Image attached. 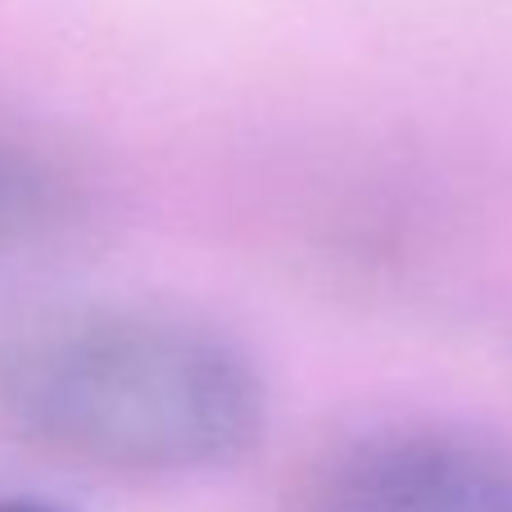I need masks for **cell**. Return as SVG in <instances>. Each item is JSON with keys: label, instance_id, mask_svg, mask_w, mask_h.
<instances>
[{"label": "cell", "instance_id": "cell-1", "mask_svg": "<svg viewBox=\"0 0 512 512\" xmlns=\"http://www.w3.org/2000/svg\"><path fill=\"white\" fill-rule=\"evenodd\" d=\"M0 408L19 431L114 472H218L263 440L268 390L232 336L173 313L100 309L0 349Z\"/></svg>", "mask_w": 512, "mask_h": 512}, {"label": "cell", "instance_id": "cell-2", "mask_svg": "<svg viewBox=\"0 0 512 512\" xmlns=\"http://www.w3.org/2000/svg\"><path fill=\"white\" fill-rule=\"evenodd\" d=\"M304 512H512V449L458 426L354 435L309 472Z\"/></svg>", "mask_w": 512, "mask_h": 512}, {"label": "cell", "instance_id": "cell-3", "mask_svg": "<svg viewBox=\"0 0 512 512\" xmlns=\"http://www.w3.org/2000/svg\"><path fill=\"white\" fill-rule=\"evenodd\" d=\"M46 191H50V182L37 168H28L23 159H0V232L32 223L28 213H32V204L46 209Z\"/></svg>", "mask_w": 512, "mask_h": 512}, {"label": "cell", "instance_id": "cell-4", "mask_svg": "<svg viewBox=\"0 0 512 512\" xmlns=\"http://www.w3.org/2000/svg\"><path fill=\"white\" fill-rule=\"evenodd\" d=\"M0 512H73V508L50 499H32V494H0Z\"/></svg>", "mask_w": 512, "mask_h": 512}]
</instances>
